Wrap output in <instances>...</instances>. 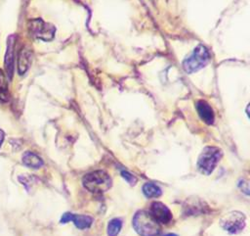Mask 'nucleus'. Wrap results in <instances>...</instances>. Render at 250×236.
Segmentation results:
<instances>
[{"mask_svg": "<svg viewBox=\"0 0 250 236\" xmlns=\"http://www.w3.org/2000/svg\"><path fill=\"white\" fill-rule=\"evenodd\" d=\"M149 213L152 215V217L158 223L167 224L173 218L171 211L168 209L167 206H165L161 202H154V203H152L151 206H150V212Z\"/></svg>", "mask_w": 250, "mask_h": 236, "instance_id": "nucleus-7", "label": "nucleus"}, {"mask_svg": "<svg viewBox=\"0 0 250 236\" xmlns=\"http://www.w3.org/2000/svg\"><path fill=\"white\" fill-rule=\"evenodd\" d=\"M71 221L75 224V226L79 229L89 228L93 222V218L89 215L84 214H73Z\"/></svg>", "mask_w": 250, "mask_h": 236, "instance_id": "nucleus-12", "label": "nucleus"}, {"mask_svg": "<svg viewBox=\"0 0 250 236\" xmlns=\"http://www.w3.org/2000/svg\"><path fill=\"white\" fill-rule=\"evenodd\" d=\"M4 137H5V134H4V131L0 128V147L4 141Z\"/></svg>", "mask_w": 250, "mask_h": 236, "instance_id": "nucleus-18", "label": "nucleus"}, {"mask_svg": "<svg viewBox=\"0 0 250 236\" xmlns=\"http://www.w3.org/2000/svg\"><path fill=\"white\" fill-rule=\"evenodd\" d=\"M9 99V92H8V85L7 81L5 80V76L3 71L0 70V101L6 102Z\"/></svg>", "mask_w": 250, "mask_h": 236, "instance_id": "nucleus-15", "label": "nucleus"}, {"mask_svg": "<svg viewBox=\"0 0 250 236\" xmlns=\"http://www.w3.org/2000/svg\"><path fill=\"white\" fill-rule=\"evenodd\" d=\"M209 59L210 55L206 47L203 45H198L195 47L193 52L184 60L183 68L188 73L195 72L205 67Z\"/></svg>", "mask_w": 250, "mask_h": 236, "instance_id": "nucleus-3", "label": "nucleus"}, {"mask_svg": "<svg viewBox=\"0 0 250 236\" xmlns=\"http://www.w3.org/2000/svg\"><path fill=\"white\" fill-rule=\"evenodd\" d=\"M22 163L31 168H39L43 165V161L40 157L31 152H25L22 156Z\"/></svg>", "mask_w": 250, "mask_h": 236, "instance_id": "nucleus-11", "label": "nucleus"}, {"mask_svg": "<svg viewBox=\"0 0 250 236\" xmlns=\"http://www.w3.org/2000/svg\"><path fill=\"white\" fill-rule=\"evenodd\" d=\"M28 28L30 33L35 38H38L44 41H49L53 39L56 31V28L52 24L44 23L41 19L30 21L28 24Z\"/></svg>", "mask_w": 250, "mask_h": 236, "instance_id": "nucleus-6", "label": "nucleus"}, {"mask_svg": "<svg viewBox=\"0 0 250 236\" xmlns=\"http://www.w3.org/2000/svg\"><path fill=\"white\" fill-rule=\"evenodd\" d=\"M245 215L237 211L229 212L220 219L221 227L230 234L241 232L245 227Z\"/></svg>", "mask_w": 250, "mask_h": 236, "instance_id": "nucleus-5", "label": "nucleus"}, {"mask_svg": "<svg viewBox=\"0 0 250 236\" xmlns=\"http://www.w3.org/2000/svg\"><path fill=\"white\" fill-rule=\"evenodd\" d=\"M221 157L222 152L219 148L213 146L205 147L197 161V166L199 170L204 174L212 173L217 166Z\"/></svg>", "mask_w": 250, "mask_h": 236, "instance_id": "nucleus-4", "label": "nucleus"}, {"mask_svg": "<svg viewBox=\"0 0 250 236\" xmlns=\"http://www.w3.org/2000/svg\"><path fill=\"white\" fill-rule=\"evenodd\" d=\"M122 227V221L119 218L111 219L107 224V235L108 236H117Z\"/></svg>", "mask_w": 250, "mask_h": 236, "instance_id": "nucleus-14", "label": "nucleus"}, {"mask_svg": "<svg viewBox=\"0 0 250 236\" xmlns=\"http://www.w3.org/2000/svg\"><path fill=\"white\" fill-rule=\"evenodd\" d=\"M31 62V52L27 48H22L19 55L18 70L20 74H23L29 68Z\"/></svg>", "mask_w": 250, "mask_h": 236, "instance_id": "nucleus-10", "label": "nucleus"}, {"mask_svg": "<svg viewBox=\"0 0 250 236\" xmlns=\"http://www.w3.org/2000/svg\"><path fill=\"white\" fill-rule=\"evenodd\" d=\"M136 232L141 236H159V223L147 212H138L132 220Z\"/></svg>", "mask_w": 250, "mask_h": 236, "instance_id": "nucleus-1", "label": "nucleus"}, {"mask_svg": "<svg viewBox=\"0 0 250 236\" xmlns=\"http://www.w3.org/2000/svg\"><path fill=\"white\" fill-rule=\"evenodd\" d=\"M196 109H197V113H198L199 117L205 123L212 124L214 122L213 110L205 101H199L196 104Z\"/></svg>", "mask_w": 250, "mask_h": 236, "instance_id": "nucleus-9", "label": "nucleus"}, {"mask_svg": "<svg viewBox=\"0 0 250 236\" xmlns=\"http://www.w3.org/2000/svg\"><path fill=\"white\" fill-rule=\"evenodd\" d=\"M72 215H73V213H71V212H65V213L62 216V218H61V222H62V223H66V222H68V221H71Z\"/></svg>", "mask_w": 250, "mask_h": 236, "instance_id": "nucleus-17", "label": "nucleus"}, {"mask_svg": "<svg viewBox=\"0 0 250 236\" xmlns=\"http://www.w3.org/2000/svg\"><path fill=\"white\" fill-rule=\"evenodd\" d=\"M82 182L88 191L95 194H101L107 191L112 184L110 176L103 170H96L87 173L84 175Z\"/></svg>", "mask_w": 250, "mask_h": 236, "instance_id": "nucleus-2", "label": "nucleus"}, {"mask_svg": "<svg viewBox=\"0 0 250 236\" xmlns=\"http://www.w3.org/2000/svg\"><path fill=\"white\" fill-rule=\"evenodd\" d=\"M14 47H15V36L11 35L7 41V50L4 58L5 69L8 75V78L11 79L13 76L14 71Z\"/></svg>", "mask_w": 250, "mask_h": 236, "instance_id": "nucleus-8", "label": "nucleus"}, {"mask_svg": "<svg viewBox=\"0 0 250 236\" xmlns=\"http://www.w3.org/2000/svg\"><path fill=\"white\" fill-rule=\"evenodd\" d=\"M143 192L146 195V197H147V198H156L162 194L160 187L152 182H147V183L144 184Z\"/></svg>", "mask_w": 250, "mask_h": 236, "instance_id": "nucleus-13", "label": "nucleus"}, {"mask_svg": "<svg viewBox=\"0 0 250 236\" xmlns=\"http://www.w3.org/2000/svg\"><path fill=\"white\" fill-rule=\"evenodd\" d=\"M121 175H122V176L125 178V180L128 181L130 184H136L137 178H136L134 175L130 174V173L127 172V171H122V172H121Z\"/></svg>", "mask_w": 250, "mask_h": 236, "instance_id": "nucleus-16", "label": "nucleus"}]
</instances>
